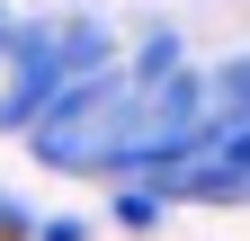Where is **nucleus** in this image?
Returning a JSON list of instances; mask_svg holds the SVG:
<instances>
[{
  "label": "nucleus",
  "instance_id": "obj_1",
  "mask_svg": "<svg viewBox=\"0 0 250 241\" xmlns=\"http://www.w3.org/2000/svg\"><path fill=\"white\" fill-rule=\"evenodd\" d=\"M161 188H152V179H116V197H107V223L116 232H152V223H161Z\"/></svg>",
  "mask_w": 250,
  "mask_h": 241
},
{
  "label": "nucleus",
  "instance_id": "obj_2",
  "mask_svg": "<svg viewBox=\"0 0 250 241\" xmlns=\"http://www.w3.org/2000/svg\"><path fill=\"white\" fill-rule=\"evenodd\" d=\"M0 241H36V215H27L18 197H0Z\"/></svg>",
  "mask_w": 250,
  "mask_h": 241
},
{
  "label": "nucleus",
  "instance_id": "obj_3",
  "mask_svg": "<svg viewBox=\"0 0 250 241\" xmlns=\"http://www.w3.org/2000/svg\"><path fill=\"white\" fill-rule=\"evenodd\" d=\"M36 241H89V223H81V215H45V223H36Z\"/></svg>",
  "mask_w": 250,
  "mask_h": 241
},
{
  "label": "nucleus",
  "instance_id": "obj_4",
  "mask_svg": "<svg viewBox=\"0 0 250 241\" xmlns=\"http://www.w3.org/2000/svg\"><path fill=\"white\" fill-rule=\"evenodd\" d=\"M9 45H18V27H9V9H0V63H9Z\"/></svg>",
  "mask_w": 250,
  "mask_h": 241
}]
</instances>
